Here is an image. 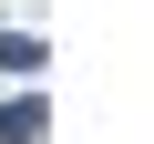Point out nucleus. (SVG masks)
Wrapping results in <instances>:
<instances>
[{
	"mask_svg": "<svg viewBox=\"0 0 154 144\" xmlns=\"http://www.w3.org/2000/svg\"><path fill=\"white\" fill-rule=\"evenodd\" d=\"M41 134V103H0V144H31Z\"/></svg>",
	"mask_w": 154,
	"mask_h": 144,
	"instance_id": "nucleus-2",
	"label": "nucleus"
},
{
	"mask_svg": "<svg viewBox=\"0 0 154 144\" xmlns=\"http://www.w3.org/2000/svg\"><path fill=\"white\" fill-rule=\"evenodd\" d=\"M0 72H41V41L31 31H0Z\"/></svg>",
	"mask_w": 154,
	"mask_h": 144,
	"instance_id": "nucleus-1",
	"label": "nucleus"
}]
</instances>
